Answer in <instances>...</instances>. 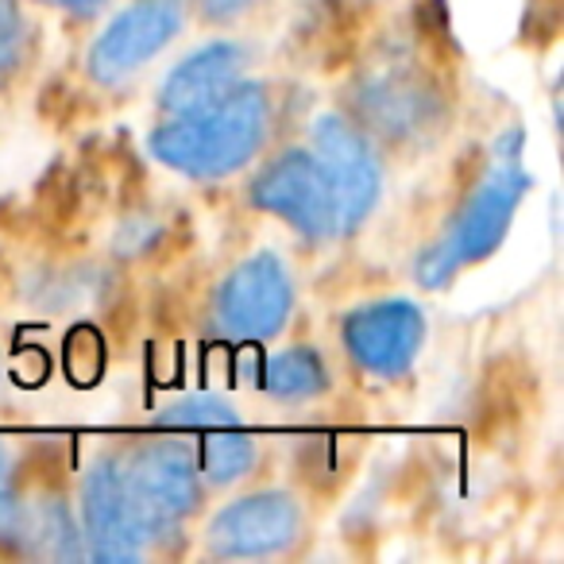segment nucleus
Segmentation results:
<instances>
[{
    "label": "nucleus",
    "instance_id": "obj_1",
    "mask_svg": "<svg viewBox=\"0 0 564 564\" xmlns=\"http://www.w3.org/2000/svg\"><path fill=\"white\" fill-rule=\"evenodd\" d=\"M209 487L186 433H140L94 448L86 507L94 525L140 561L171 556L205 514Z\"/></svg>",
    "mask_w": 564,
    "mask_h": 564
},
{
    "label": "nucleus",
    "instance_id": "obj_2",
    "mask_svg": "<svg viewBox=\"0 0 564 564\" xmlns=\"http://www.w3.org/2000/svg\"><path fill=\"white\" fill-rule=\"evenodd\" d=\"M291 124V89L279 78L248 74L197 109L159 117L148 135V151L159 166L189 182L243 178L267 151L282 143Z\"/></svg>",
    "mask_w": 564,
    "mask_h": 564
},
{
    "label": "nucleus",
    "instance_id": "obj_3",
    "mask_svg": "<svg viewBox=\"0 0 564 564\" xmlns=\"http://www.w3.org/2000/svg\"><path fill=\"white\" fill-rule=\"evenodd\" d=\"M533 178L514 148H499L476 166L464 189L453 197L441 228L414 256V279L425 291H448L468 267H479L507 243L510 225L530 194Z\"/></svg>",
    "mask_w": 564,
    "mask_h": 564
},
{
    "label": "nucleus",
    "instance_id": "obj_4",
    "mask_svg": "<svg viewBox=\"0 0 564 564\" xmlns=\"http://www.w3.org/2000/svg\"><path fill=\"white\" fill-rule=\"evenodd\" d=\"M340 105L376 135L387 155H406L433 148L445 135L453 97L437 66L417 51L394 47L379 51L352 74Z\"/></svg>",
    "mask_w": 564,
    "mask_h": 564
},
{
    "label": "nucleus",
    "instance_id": "obj_5",
    "mask_svg": "<svg viewBox=\"0 0 564 564\" xmlns=\"http://www.w3.org/2000/svg\"><path fill=\"white\" fill-rule=\"evenodd\" d=\"M0 556L86 561L70 471L20 441H0Z\"/></svg>",
    "mask_w": 564,
    "mask_h": 564
},
{
    "label": "nucleus",
    "instance_id": "obj_6",
    "mask_svg": "<svg viewBox=\"0 0 564 564\" xmlns=\"http://www.w3.org/2000/svg\"><path fill=\"white\" fill-rule=\"evenodd\" d=\"M314 538V502L291 484L228 491L197 518V553L209 561H291Z\"/></svg>",
    "mask_w": 564,
    "mask_h": 564
},
{
    "label": "nucleus",
    "instance_id": "obj_7",
    "mask_svg": "<svg viewBox=\"0 0 564 564\" xmlns=\"http://www.w3.org/2000/svg\"><path fill=\"white\" fill-rule=\"evenodd\" d=\"M97 24L78 82L89 97H120L194 28V0H124Z\"/></svg>",
    "mask_w": 564,
    "mask_h": 564
},
{
    "label": "nucleus",
    "instance_id": "obj_8",
    "mask_svg": "<svg viewBox=\"0 0 564 564\" xmlns=\"http://www.w3.org/2000/svg\"><path fill=\"white\" fill-rule=\"evenodd\" d=\"M299 279L279 251H248L220 271L202 302V325L217 345L263 348L291 329Z\"/></svg>",
    "mask_w": 564,
    "mask_h": 564
},
{
    "label": "nucleus",
    "instance_id": "obj_9",
    "mask_svg": "<svg viewBox=\"0 0 564 564\" xmlns=\"http://www.w3.org/2000/svg\"><path fill=\"white\" fill-rule=\"evenodd\" d=\"M302 140L314 151L325 182L337 205L340 240H352L376 220L387 194V151L379 140L345 109V105H325L302 124Z\"/></svg>",
    "mask_w": 564,
    "mask_h": 564
},
{
    "label": "nucleus",
    "instance_id": "obj_10",
    "mask_svg": "<svg viewBox=\"0 0 564 564\" xmlns=\"http://www.w3.org/2000/svg\"><path fill=\"white\" fill-rule=\"evenodd\" d=\"M243 197H248V205L259 217H271L279 225H286L310 248L340 243L333 189L325 182L322 166H317L314 151L306 148V140H294V143L282 140L274 151H267L248 171Z\"/></svg>",
    "mask_w": 564,
    "mask_h": 564
},
{
    "label": "nucleus",
    "instance_id": "obj_11",
    "mask_svg": "<svg viewBox=\"0 0 564 564\" xmlns=\"http://www.w3.org/2000/svg\"><path fill=\"white\" fill-rule=\"evenodd\" d=\"M345 368L368 387L410 379L425 348V314L410 299H371L352 306L337 325Z\"/></svg>",
    "mask_w": 564,
    "mask_h": 564
},
{
    "label": "nucleus",
    "instance_id": "obj_12",
    "mask_svg": "<svg viewBox=\"0 0 564 564\" xmlns=\"http://www.w3.org/2000/svg\"><path fill=\"white\" fill-rule=\"evenodd\" d=\"M251 70V47L240 40H217L194 47L159 86V117H174V112L197 109V105L213 101L225 89H232L236 82H243Z\"/></svg>",
    "mask_w": 564,
    "mask_h": 564
},
{
    "label": "nucleus",
    "instance_id": "obj_13",
    "mask_svg": "<svg viewBox=\"0 0 564 564\" xmlns=\"http://www.w3.org/2000/svg\"><path fill=\"white\" fill-rule=\"evenodd\" d=\"M337 387V371H333L329 356L317 345H286L274 348L259 368V391L267 402L286 410L317 406L325 402Z\"/></svg>",
    "mask_w": 564,
    "mask_h": 564
},
{
    "label": "nucleus",
    "instance_id": "obj_14",
    "mask_svg": "<svg viewBox=\"0 0 564 564\" xmlns=\"http://www.w3.org/2000/svg\"><path fill=\"white\" fill-rule=\"evenodd\" d=\"M194 456L209 495L236 491L243 487L263 464V441L248 430L243 422L232 425H213V430L194 433Z\"/></svg>",
    "mask_w": 564,
    "mask_h": 564
},
{
    "label": "nucleus",
    "instance_id": "obj_15",
    "mask_svg": "<svg viewBox=\"0 0 564 564\" xmlns=\"http://www.w3.org/2000/svg\"><path fill=\"white\" fill-rule=\"evenodd\" d=\"M43 58V20L28 0H0V101L35 78Z\"/></svg>",
    "mask_w": 564,
    "mask_h": 564
},
{
    "label": "nucleus",
    "instance_id": "obj_16",
    "mask_svg": "<svg viewBox=\"0 0 564 564\" xmlns=\"http://www.w3.org/2000/svg\"><path fill=\"white\" fill-rule=\"evenodd\" d=\"M232 422H240V410L228 399H220V394H186V399L171 402V406L159 414L163 430L186 433V437H194V433H202V430H213V425H232Z\"/></svg>",
    "mask_w": 564,
    "mask_h": 564
},
{
    "label": "nucleus",
    "instance_id": "obj_17",
    "mask_svg": "<svg viewBox=\"0 0 564 564\" xmlns=\"http://www.w3.org/2000/svg\"><path fill=\"white\" fill-rule=\"evenodd\" d=\"M282 0H194V24L232 32L240 24H251L263 12H274Z\"/></svg>",
    "mask_w": 564,
    "mask_h": 564
},
{
    "label": "nucleus",
    "instance_id": "obj_18",
    "mask_svg": "<svg viewBox=\"0 0 564 564\" xmlns=\"http://www.w3.org/2000/svg\"><path fill=\"white\" fill-rule=\"evenodd\" d=\"M35 12H51V17L66 20V24H97L117 0H28Z\"/></svg>",
    "mask_w": 564,
    "mask_h": 564
},
{
    "label": "nucleus",
    "instance_id": "obj_19",
    "mask_svg": "<svg viewBox=\"0 0 564 564\" xmlns=\"http://www.w3.org/2000/svg\"><path fill=\"white\" fill-rule=\"evenodd\" d=\"M0 387H4V360H0Z\"/></svg>",
    "mask_w": 564,
    "mask_h": 564
}]
</instances>
